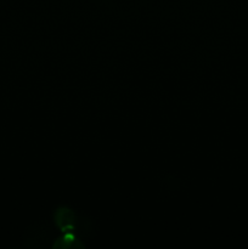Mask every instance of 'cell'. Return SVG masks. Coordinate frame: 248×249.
I'll return each mask as SVG.
<instances>
[{"label": "cell", "instance_id": "cell-1", "mask_svg": "<svg viewBox=\"0 0 248 249\" xmlns=\"http://www.w3.org/2000/svg\"><path fill=\"white\" fill-rule=\"evenodd\" d=\"M56 223L60 226L61 229H63V231H71L73 229V221H74V215H73L72 211L67 208L58 209L56 212Z\"/></svg>", "mask_w": 248, "mask_h": 249}]
</instances>
